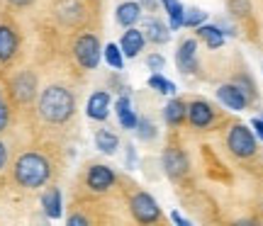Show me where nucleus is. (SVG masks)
Segmentation results:
<instances>
[{
  "mask_svg": "<svg viewBox=\"0 0 263 226\" xmlns=\"http://www.w3.org/2000/svg\"><path fill=\"white\" fill-rule=\"evenodd\" d=\"M76 100L64 85H49L39 97V114L49 124H64L73 117Z\"/></svg>",
  "mask_w": 263,
  "mask_h": 226,
  "instance_id": "nucleus-1",
  "label": "nucleus"
},
{
  "mask_svg": "<svg viewBox=\"0 0 263 226\" xmlns=\"http://www.w3.org/2000/svg\"><path fill=\"white\" fill-rule=\"evenodd\" d=\"M49 178H51V163L37 151L22 153L15 163V180H17L20 188L37 190L42 185H47Z\"/></svg>",
  "mask_w": 263,
  "mask_h": 226,
  "instance_id": "nucleus-2",
  "label": "nucleus"
},
{
  "mask_svg": "<svg viewBox=\"0 0 263 226\" xmlns=\"http://www.w3.org/2000/svg\"><path fill=\"white\" fill-rule=\"evenodd\" d=\"M100 54H103V47H100V42H98L95 34H81V37L76 39L73 56L85 71L98 68V64H100Z\"/></svg>",
  "mask_w": 263,
  "mask_h": 226,
  "instance_id": "nucleus-3",
  "label": "nucleus"
},
{
  "mask_svg": "<svg viewBox=\"0 0 263 226\" xmlns=\"http://www.w3.org/2000/svg\"><path fill=\"white\" fill-rule=\"evenodd\" d=\"M227 146H229V151L234 156L249 158V156L256 153V134L244 124H236V127H232V132L227 136Z\"/></svg>",
  "mask_w": 263,
  "mask_h": 226,
  "instance_id": "nucleus-4",
  "label": "nucleus"
},
{
  "mask_svg": "<svg viewBox=\"0 0 263 226\" xmlns=\"http://www.w3.org/2000/svg\"><path fill=\"white\" fill-rule=\"evenodd\" d=\"M129 209L139 224H154L161 219V209L149 192H137L129 202Z\"/></svg>",
  "mask_w": 263,
  "mask_h": 226,
  "instance_id": "nucleus-5",
  "label": "nucleus"
},
{
  "mask_svg": "<svg viewBox=\"0 0 263 226\" xmlns=\"http://www.w3.org/2000/svg\"><path fill=\"white\" fill-rule=\"evenodd\" d=\"M37 95V75L32 71H22L12 78V97L20 105H29Z\"/></svg>",
  "mask_w": 263,
  "mask_h": 226,
  "instance_id": "nucleus-6",
  "label": "nucleus"
},
{
  "mask_svg": "<svg viewBox=\"0 0 263 226\" xmlns=\"http://www.w3.org/2000/svg\"><path fill=\"white\" fill-rule=\"evenodd\" d=\"M85 182L93 192H107V190L115 185V173L107 166H90L88 168V175H85Z\"/></svg>",
  "mask_w": 263,
  "mask_h": 226,
  "instance_id": "nucleus-7",
  "label": "nucleus"
},
{
  "mask_svg": "<svg viewBox=\"0 0 263 226\" xmlns=\"http://www.w3.org/2000/svg\"><path fill=\"white\" fill-rule=\"evenodd\" d=\"M217 100L224 105L227 110H234V112H241L249 102V97L246 93L239 88L236 83H229V85H222L219 90H217Z\"/></svg>",
  "mask_w": 263,
  "mask_h": 226,
  "instance_id": "nucleus-8",
  "label": "nucleus"
},
{
  "mask_svg": "<svg viewBox=\"0 0 263 226\" xmlns=\"http://www.w3.org/2000/svg\"><path fill=\"white\" fill-rule=\"evenodd\" d=\"M163 170H166V175L173 180H178L180 175H185L188 173V158H185V153L176 146H171L166 149L163 153Z\"/></svg>",
  "mask_w": 263,
  "mask_h": 226,
  "instance_id": "nucleus-9",
  "label": "nucleus"
},
{
  "mask_svg": "<svg viewBox=\"0 0 263 226\" xmlns=\"http://www.w3.org/2000/svg\"><path fill=\"white\" fill-rule=\"evenodd\" d=\"M176 64H178L180 73H195L197 71V42L195 39H185L178 47Z\"/></svg>",
  "mask_w": 263,
  "mask_h": 226,
  "instance_id": "nucleus-10",
  "label": "nucleus"
},
{
  "mask_svg": "<svg viewBox=\"0 0 263 226\" xmlns=\"http://www.w3.org/2000/svg\"><path fill=\"white\" fill-rule=\"evenodd\" d=\"M110 102H112V100H110V93H107V90H98V93H93L88 97L85 112H88L90 119L103 122V119H107V114H110Z\"/></svg>",
  "mask_w": 263,
  "mask_h": 226,
  "instance_id": "nucleus-11",
  "label": "nucleus"
},
{
  "mask_svg": "<svg viewBox=\"0 0 263 226\" xmlns=\"http://www.w3.org/2000/svg\"><path fill=\"white\" fill-rule=\"evenodd\" d=\"M17 47H20V39H17V32L8 25H0V64H10L15 54H17Z\"/></svg>",
  "mask_w": 263,
  "mask_h": 226,
  "instance_id": "nucleus-12",
  "label": "nucleus"
},
{
  "mask_svg": "<svg viewBox=\"0 0 263 226\" xmlns=\"http://www.w3.org/2000/svg\"><path fill=\"white\" fill-rule=\"evenodd\" d=\"M188 119L193 127H197V129H205V127H210L212 124V119H215V112H212V107L205 102V100H195V102L188 105Z\"/></svg>",
  "mask_w": 263,
  "mask_h": 226,
  "instance_id": "nucleus-13",
  "label": "nucleus"
},
{
  "mask_svg": "<svg viewBox=\"0 0 263 226\" xmlns=\"http://www.w3.org/2000/svg\"><path fill=\"white\" fill-rule=\"evenodd\" d=\"M120 49H122V54L127 58L139 56V51L144 49V34H141L139 29L127 27V32H124L122 39H120Z\"/></svg>",
  "mask_w": 263,
  "mask_h": 226,
  "instance_id": "nucleus-14",
  "label": "nucleus"
},
{
  "mask_svg": "<svg viewBox=\"0 0 263 226\" xmlns=\"http://www.w3.org/2000/svg\"><path fill=\"white\" fill-rule=\"evenodd\" d=\"M144 39H149L151 44H166L171 39V27H166L161 19H146L144 25Z\"/></svg>",
  "mask_w": 263,
  "mask_h": 226,
  "instance_id": "nucleus-15",
  "label": "nucleus"
},
{
  "mask_svg": "<svg viewBox=\"0 0 263 226\" xmlns=\"http://www.w3.org/2000/svg\"><path fill=\"white\" fill-rule=\"evenodd\" d=\"M115 112H117V119L122 124V129H134L137 122H139L137 114H134V110H132V100L127 95H122V97L115 102Z\"/></svg>",
  "mask_w": 263,
  "mask_h": 226,
  "instance_id": "nucleus-16",
  "label": "nucleus"
},
{
  "mask_svg": "<svg viewBox=\"0 0 263 226\" xmlns=\"http://www.w3.org/2000/svg\"><path fill=\"white\" fill-rule=\"evenodd\" d=\"M115 17H117V22H120L122 27H134L141 19V5L139 3H132V0L129 3H122V5L117 8V15H115Z\"/></svg>",
  "mask_w": 263,
  "mask_h": 226,
  "instance_id": "nucleus-17",
  "label": "nucleus"
},
{
  "mask_svg": "<svg viewBox=\"0 0 263 226\" xmlns=\"http://www.w3.org/2000/svg\"><path fill=\"white\" fill-rule=\"evenodd\" d=\"M197 39H202L210 49H219L222 44H224V32H222V27H215V25H200L197 27Z\"/></svg>",
  "mask_w": 263,
  "mask_h": 226,
  "instance_id": "nucleus-18",
  "label": "nucleus"
},
{
  "mask_svg": "<svg viewBox=\"0 0 263 226\" xmlns=\"http://www.w3.org/2000/svg\"><path fill=\"white\" fill-rule=\"evenodd\" d=\"M42 207L49 219H61V192L59 188H51L42 195Z\"/></svg>",
  "mask_w": 263,
  "mask_h": 226,
  "instance_id": "nucleus-19",
  "label": "nucleus"
},
{
  "mask_svg": "<svg viewBox=\"0 0 263 226\" xmlns=\"http://www.w3.org/2000/svg\"><path fill=\"white\" fill-rule=\"evenodd\" d=\"M188 117V105L183 102V100H171L166 107H163V119L168 124H183V119Z\"/></svg>",
  "mask_w": 263,
  "mask_h": 226,
  "instance_id": "nucleus-20",
  "label": "nucleus"
},
{
  "mask_svg": "<svg viewBox=\"0 0 263 226\" xmlns=\"http://www.w3.org/2000/svg\"><path fill=\"white\" fill-rule=\"evenodd\" d=\"M95 149L107 153V156H112L115 151L120 149V139H117V134H112L110 129H100V132L95 134Z\"/></svg>",
  "mask_w": 263,
  "mask_h": 226,
  "instance_id": "nucleus-21",
  "label": "nucleus"
},
{
  "mask_svg": "<svg viewBox=\"0 0 263 226\" xmlns=\"http://www.w3.org/2000/svg\"><path fill=\"white\" fill-rule=\"evenodd\" d=\"M163 8L168 10V19H171V29H180L183 27V15H185V8L180 5L178 0H161Z\"/></svg>",
  "mask_w": 263,
  "mask_h": 226,
  "instance_id": "nucleus-22",
  "label": "nucleus"
},
{
  "mask_svg": "<svg viewBox=\"0 0 263 226\" xmlns=\"http://www.w3.org/2000/svg\"><path fill=\"white\" fill-rule=\"evenodd\" d=\"M103 54H105V61H107L110 66L117 68V71H122L124 54H122V49H120V44H107V47L103 49Z\"/></svg>",
  "mask_w": 263,
  "mask_h": 226,
  "instance_id": "nucleus-23",
  "label": "nucleus"
},
{
  "mask_svg": "<svg viewBox=\"0 0 263 226\" xmlns=\"http://www.w3.org/2000/svg\"><path fill=\"white\" fill-rule=\"evenodd\" d=\"M149 88L159 90L161 95H176V83H173V80H166L161 73L151 75V78H149Z\"/></svg>",
  "mask_w": 263,
  "mask_h": 226,
  "instance_id": "nucleus-24",
  "label": "nucleus"
},
{
  "mask_svg": "<svg viewBox=\"0 0 263 226\" xmlns=\"http://www.w3.org/2000/svg\"><path fill=\"white\" fill-rule=\"evenodd\" d=\"M205 19H207V12H202L200 8H190V10H185V15H183V25H185V27H200Z\"/></svg>",
  "mask_w": 263,
  "mask_h": 226,
  "instance_id": "nucleus-25",
  "label": "nucleus"
},
{
  "mask_svg": "<svg viewBox=\"0 0 263 226\" xmlns=\"http://www.w3.org/2000/svg\"><path fill=\"white\" fill-rule=\"evenodd\" d=\"M134 129H137V134H139V139H144V141H149V139L156 136V127H154L149 119H139Z\"/></svg>",
  "mask_w": 263,
  "mask_h": 226,
  "instance_id": "nucleus-26",
  "label": "nucleus"
},
{
  "mask_svg": "<svg viewBox=\"0 0 263 226\" xmlns=\"http://www.w3.org/2000/svg\"><path fill=\"white\" fill-rule=\"evenodd\" d=\"M146 66H149V71H154V73H159L161 68L166 66V61H163V56H159V54H151V56L146 58Z\"/></svg>",
  "mask_w": 263,
  "mask_h": 226,
  "instance_id": "nucleus-27",
  "label": "nucleus"
},
{
  "mask_svg": "<svg viewBox=\"0 0 263 226\" xmlns=\"http://www.w3.org/2000/svg\"><path fill=\"white\" fill-rule=\"evenodd\" d=\"M8 122H10V110L5 102H0V132L8 129Z\"/></svg>",
  "mask_w": 263,
  "mask_h": 226,
  "instance_id": "nucleus-28",
  "label": "nucleus"
},
{
  "mask_svg": "<svg viewBox=\"0 0 263 226\" xmlns=\"http://www.w3.org/2000/svg\"><path fill=\"white\" fill-rule=\"evenodd\" d=\"M246 10H249V3H246V0H232V12H234V15H246Z\"/></svg>",
  "mask_w": 263,
  "mask_h": 226,
  "instance_id": "nucleus-29",
  "label": "nucleus"
},
{
  "mask_svg": "<svg viewBox=\"0 0 263 226\" xmlns=\"http://www.w3.org/2000/svg\"><path fill=\"white\" fill-rule=\"evenodd\" d=\"M251 127H254V134L263 141V117H256L254 122H251Z\"/></svg>",
  "mask_w": 263,
  "mask_h": 226,
  "instance_id": "nucleus-30",
  "label": "nucleus"
},
{
  "mask_svg": "<svg viewBox=\"0 0 263 226\" xmlns=\"http://www.w3.org/2000/svg\"><path fill=\"white\" fill-rule=\"evenodd\" d=\"M88 224V219L81 217V214H73V217H68V226H85Z\"/></svg>",
  "mask_w": 263,
  "mask_h": 226,
  "instance_id": "nucleus-31",
  "label": "nucleus"
},
{
  "mask_svg": "<svg viewBox=\"0 0 263 226\" xmlns=\"http://www.w3.org/2000/svg\"><path fill=\"white\" fill-rule=\"evenodd\" d=\"M5 163H8V149H5V143L0 141V170L5 168Z\"/></svg>",
  "mask_w": 263,
  "mask_h": 226,
  "instance_id": "nucleus-32",
  "label": "nucleus"
},
{
  "mask_svg": "<svg viewBox=\"0 0 263 226\" xmlns=\"http://www.w3.org/2000/svg\"><path fill=\"white\" fill-rule=\"evenodd\" d=\"M171 219H173V221H176V224H178V226H190V221H188V219H183V217H180V214H178V212H173V214H171Z\"/></svg>",
  "mask_w": 263,
  "mask_h": 226,
  "instance_id": "nucleus-33",
  "label": "nucleus"
},
{
  "mask_svg": "<svg viewBox=\"0 0 263 226\" xmlns=\"http://www.w3.org/2000/svg\"><path fill=\"white\" fill-rule=\"evenodd\" d=\"M10 5H15V8H29L34 0H8Z\"/></svg>",
  "mask_w": 263,
  "mask_h": 226,
  "instance_id": "nucleus-34",
  "label": "nucleus"
},
{
  "mask_svg": "<svg viewBox=\"0 0 263 226\" xmlns=\"http://www.w3.org/2000/svg\"><path fill=\"white\" fill-rule=\"evenodd\" d=\"M141 8H149V10H156V5H159V0H139Z\"/></svg>",
  "mask_w": 263,
  "mask_h": 226,
  "instance_id": "nucleus-35",
  "label": "nucleus"
}]
</instances>
